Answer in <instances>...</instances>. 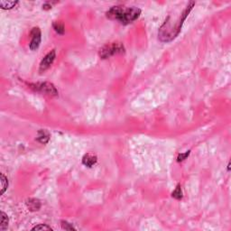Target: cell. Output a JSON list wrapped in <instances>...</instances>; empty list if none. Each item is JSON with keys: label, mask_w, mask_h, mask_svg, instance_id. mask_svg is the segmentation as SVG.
I'll return each instance as SVG.
<instances>
[{"label": "cell", "mask_w": 231, "mask_h": 231, "mask_svg": "<svg viewBox=\"0 0 231 231\" xmlns=\"http://www.w3.org/2000/svg\"><path fill=\"white\" fill-rule=\"evenodd\" d=\"M49 138H50V135L48 132H46L45 130H40L38 132V137L36 139L42 144H46L49 141Z\"/></svg>", "instance_id": "obj_8"}, {"label": "cell", "mask_w": 231, "mask_h": 231, "mask_svg": "<svg viewBox=\"0 0 231 231\" xmlns=\"http://www.w3.org/2000/svg\"><path fill=\"white\" fill-rule=\"evenodd\" d=\"M26 205L31 211H36L41 208V202L37 199H29L26 202Z\"/></svg>", "instance_id": "obj_7"}, {"label": "cell", "mask_w": 231, "mask_h": 231, "mask_svg": "<svg viewBox=\"0 0 231 231\" xmlns=\"http://www.w3.org/2000/svg\"><path fill=\"white\" fill-rule=\"evenodd\" d=\"M61 226L64 229H67V230H72L74 229V228L72 226H70V224L66 221H61Z\"/></svg>", "instance_id": "obj_16"}, {"label": "cell", "mask_w": 231, "mask_h": 231, "mask_svg": "<svg viewBox=\"0 0 231 231\" xmlns=\"http://www.w3.org/2000/svg\"><path fill=\"white\" fill-rule=\"evenodd\" d=\"M124 51H125V49H124V46L122 45V43H113L111 44H108V45L101 48L99 51V55L102 59H106V58H108L114 54L122 53V52H124Z\"/></svg>", "instance_id": "obj_2"}, {"label": "cell", "mask_w": 231, "mask_h": 231, "mask_svg": "<svg viewBox=\"0 0 231 231\" xmlns=\"http://www.w3.org/2000/svg\"><path fill=\"white\" fill-rule=\"evenodd\" d=\"M31 88L34 90L42 92L44 94L51 95V96H57L58 91L56 88L49 82H43V83H36V84H31Z\"/></svg>", "instance_id": "obj_3"}, {"label": "cell", "mask_w": 231, "mask_h": 231, "mask_svg": "<svg viewBox=\"0 0 231 231\" xmlns=\"http://www.w3.org/2000/svg\"><path fill=\"white\" fill-rule=\"evenodd\" d=\"M32 40L30 43V49L32 51L36 50L41 43V31L38 27H34L31 31Z\"/></svg>", "instance_id": "obj_5"}, {"label": "cell", "mask_w": 231, "mask_h": 231, "mask_svg": "<svg viewBox=\"0 0 231 231\" xmlns=\"http://www.w3.org/2000/svg\"><path fill=\"white\" fill-rule=\"evenodd\" d=\"M49 4H50L49 2H48V3H45V4H44V5H43V9H50V8H51V5H49Z\"/></svg>", "instance_id": "obj_17"}, {"label": "cell", "mask_w": 231, "mask_h": 231, "mask_svg": "<svg viewBox=\"0 0 231 231\" xmlns=\"http://www.w3.org/2000/svg\"><path fill=\"white\" fill-rule=\"evenodd\" d=\"M2 218H1V225H0V229L1 230H5L7 226H8V218H7V215L6 214L5 212H2Z\"/></svg>", "instance_id": "obj_10"}, {"label": "cell", "mask_w": 231, "mask_h": 231, "mask_svg": "<svg viewBox=\"0 0 231 231\" xmlns=\"http://www.w3.org/2000/svg\"><path fill=\"white\" fill-rule=\"evenodd\" d=\"M97 161H98V158L93 154H87L82 158V163L88 167H92L95 163H97Z\"/></svg>", "instance_id": "obj_6"}, {"label": "cell", "mask_w": 231, "mask_h": 231, "mask_svg": "<svg viewBox=\"0 0 231 231\" xmlns=\"http://www.w3.org/2000/svg\"><path fill=\"white\" fill-rule=\"evenodd\" d=\"M33 230H51V229L50 227L46 226V225L41 224V225H38V226L34 227Z\"/></svg>", "instance_id": "obj_14"}, {"label": "cell", "mask_w": 231, "mask_h": 231, "mask_svg": "<svg viewBox=\"0 0 231 231\" xmlns=\"http://www.w3.org/2000/svg\"><path fill=\"white\" fill-rule=\"evenodd\" d=\"M7 186H8L7 179L3 173H1V194H4V192L7 189Z\"/></svg>", "instance_id": "obj_12"}, {"label": "cell", "mask_w": 231, "mask_h": 231, "mask_svg": "<svg viewBox=\"0 0 231 231\" xmlns=\"http://www.w3.org/2000/svg\"><path fill=\"white\" fill-rule=\"evenodd\" d=\"M52 26H53L54 30L56 31V33H58L59 34H64V26H63L62 23H60V22H54L52 24Z\"/></svg>", "instance_id": "obj_11"}, {"label": "cell", "mask_w": 231, "mask_h": 231, "mask_svg": "<svg viewBox=\"0 0 231 231\" xmlns=\"http://www.w3.org/2000/svg\"><path fill=\"white\" fill-rule=\"evenodd\" d=\"M18 4L17 1H1L0 7L2 9H11Z\"/></svg>", "instance_id": "obj_9"}, {"label": "cell", "mask_w": 231, "mask_h": 231, "mask_svg": "<svg viewBox=\"0 0 231 231\" xmlns=\"http://www.w3.org/2000/svg\"><path fill=\"white\" fill-rule=\"evenodd\" d=\"M141 10L137 7H128L125 8L124 7L117 6L113 7L107 12V17L109 19L118 20L121 24L128 25L132 23L133 21L137 20L140 16Z\"/></svg>", "instance_id": "obj_1"}, {"label": "cell", "mask_w": 231, "mask_h": 231, "mask_svg": "<svg viewBox=\"0 0 231 231\" xmlns=\"http://www.w3.org/2000/svg\"><path fill=\"white\" fill-rule=\"evenodd\" d=\"M171 196L173 198H175V199H177V200H180V199L182 198V192H181V190H180V184L177 185L176 189H175L174 191L172 192Z\"/></svg>", "instance_id": "obj_13"}, {"label": "cell", "mask_w": 231, "mask_h": 231, "mask_svg": "<svg viewBox=\"0 0 231 231\" xmlns=\"http://www.w3.org/2000/svg\"><path fill=\"white\" fill-rule=\"evenodd\" d=\"M55 56H56V54H55V50H52V51H51L50 52H48V53L43 57V59L42 60V61H41V63H40L39 71H40V72H43V71H45L47 69L49 68L51 64H52V62L54 61V60H55Z\"/></svg>", "instance_id": "obj_4"}, {"label": "cell", "mask_w": 231, "mask_h": 231, "mask_svg": "<svg viewBox=\"0 0 231 231\" xmlns=\"http://www.w3.org/2000/svg\"><path fill=\"white\" fill-rule=\"evenodd\" d=\"M190 151H187L185 154H179V156H178V158H177V161L178 162H181V161H183V160H185L187 157L189 156V154H190Z\"/></svg>", "instance_id": "obj_15"}]
</instances>
